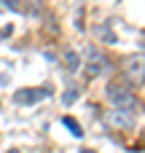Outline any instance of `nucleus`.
I'll return each mask as SVG.
<instances>
[{"label":"nucleus","instance_id":"f257e3e1","mask_svg":"<svg viewBox=\"0 0 145 153\" xmlns=\"http://www.w3.org/2000/svg\"><path fill=\"white\" fill-rule=\"evenodd\" d=\"M124 78H126V83H129L132 89L145 83V51L129 54V56L124 59Z\"/></svg>","mask_w":145,"mask_h":153},{"label":"nucleus","instance_id":"f03ea898","mask_svg":"<svg viewBox=\"0 0 145 153\" xmlns=\"http://www.w3.org/2000/svg\"><path fill=\"white\" fill-rule=\"evenodd\" d=\"M108 100H110L116 108H126V110L140 108L137 97L132 94V86H126V83H121V81H113V83L108 86Z\"/></svg>","mask_w":145,"mask_h":153},{"label":"nucleus","instance_id":"7ed1b4c3","mask_svg":"<svg viewBox=\"0 0 145 153\" xmlns=\"http://www.w3.org/2000/svg\"><path fill=\"white\" fill-rule=\"evenodd\" d=\"M51 94H54L51 86H24V89L13 91V102L22 105V108H27V105H35V102H40V100H46Z\"/></svg>","mask_w":145,"mask_h":153},{"label":"nucleus","instance_id":"20e7f679","mask_svg":"<svg viewBox=\"0 0 145 153\" xmlns=\"http://www.w3.org/2000/svg\"><path fill=\"white\" fill-rule=\"evenodd\" d=\"M105 124L110 129H135V113L126 108H113L110 113H105Z\"/></svg>","mask_w":145,"mask_h":153},{"label":"nucleus","instance_id":"39448f33","mask_svg":"<svg viewBox=\"0 0 145 153\" xmlns=\"http://www.w3.org/2000/svg\"><path fill=\"white\" fill-rule=\"evenodd\" d=\"M102 70H105V59L100 56V51H97L94 46H89V48H86V65H83L86 78H97Z\"/></svg>","mask_w":145,"mask_h":153},{"label":"nucleus","instance_id":"423d86ee","mask_svg":"<svg viewBox=\"0 0 145 153\" xmlns=\"http://www.w3.org/2000/svg\"><path fill=\"white\" fill-rule=\"evenodd\" d=\"M94 32H97V38H100L102 43H116V40H118V38H116V32L110 30V22L97 24V27H94Z\"/></svg>","mask_w":145,"mask_h":153},{"label":"nucleus","instance_id":"0eeeda50","mask_svg":"<svg viewBox=\"0 0 145 153\" xmlns=\"http://www.w3.org/2000/svg\"><path fill=\"white\" fill-rule=\"evenodd\" d=\"M65 65H67V70L70 73H75L83 62H81V56H78V51H65Z\"/></svg>","mask_w":145,"mask_h":153},{"label":"nucleus","instance_id":"6e6552de","mask_svg":"<svg viewBox=\"0 0 145 153\" xmlns=\"http://www.w3.org/2000/svg\"><path fill=\"white\" fill-rule=\"evenodd\" d=\"M62 124H65V126L70 129V134H73V137H81V134H83L81 124H78V121L73 118V116H62Z\"/></svg>","mask_w":145,"mask_h":153},{"label":"nucleus","instance_id":"1a4fd4ad","mask_svg":"<svg viewBox=\"0 0 145 153\" xmlns=\"http://www.w3.org/2000/svg\"><path fill=\"white\" fill-rule=\"evenodd\" d=\"M78 94H81V86H70V89L65 91V97H62V102H65V105H73Z\"/></svg>","mask_w":145,"mask_h":153},{"label":"nucleus","instance_id":"9d476101","mask_svg":"<svg viewBox=\"0 0 145 153\" xmlns=\"http://www.w3.org/2000/svg\"><path fill=\"white\" fill-rule=\"evenodd\" d=\"M40 8H43V0H27V11H30L32 16H35Z\"/></svg>","mask_w":145,"mask_h":153},{"label":"nucleus","instance_id":"9b49d317","mask_svg":"<svg viewBox=\"0 0 145 153\" xmlns=\"http://www.w3.org/2000/svg\"><path fill=\"white\" fill-rule=\"evenodd\" d=\"M3 5L8 11H22V0H3Z\"/></svg>","mask_w":145,"mask_h":153},{"label":"nucleus","instance_id":"f8f14e48","mask_svg":"<svg viewBox=\"0 0 145 153\" xmlns=\"http://www.w3.org/2000/svg\"><path fill=\"white\" fill-rule=\"evenodd\" d=\"M81 153H97V151H89V148H86V151H81Z\"/></svg>","mask_w":145,"mask_h":153},{"label":"nucleus","instance_id":"ddd939ff","mask_svg":"<svg viewBox=\"0 0 145 153\" xmlns=\"http://www.w3.org/2000/svg\"><path fill=\"white\" fill-rule=\"evenodd\" d=\"M8 153H19V151H8Z\"/></svg>","mask_w":145,"mask_h":153}]
</instances>
